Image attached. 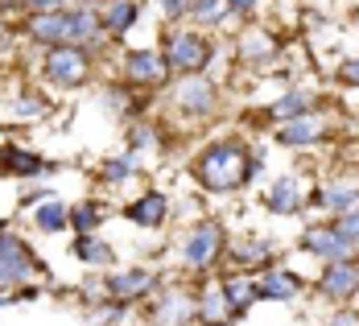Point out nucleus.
Returning <instances> with one entry per match:
<instances>
[{
  "mask_svg": "<svg viewBox=\"0 0 359 326\" xmlns=\"http://www.w3.org/2000/svg\"><path fill=\"white\" fill-rule=\"evenodd\" d=\"M334 231H339L347 244H355V240H359V215H347L343 223H339V227H334Z\"/></svg>",
  "mask_w": 359,
  "mask_h": 326,
  "instance_id": "nucleus-27",
  "label": "nucleus"
},
{
  "mask_svg": "<svg viewBox=\"0 0 359 326\" xmlns=\"http://www.w3.org/2000/svg\"><path fill=\"white\" fill-rule=\"evenodd\" d=\"M133 21H137V4H133V0H111L108 4V29L120 34V29H128Z\"/></svg>",
  "mask_w": 359,
  "mask_h": 326,
  "instance_id": "nucleus-14",
  "label": "nucleus"
},
{
  "mask_svg": "<svg viewBox=\"0 0 359 326\" xmlns=\"http://www.w3.org/2000/svg\"><path fill=\"white\" fill-rule=\"evenodd\" d=\"M137 174V157L128 153V157H116V161H108L104 165V178L108 182H124V178H133Z\"/></svg>",
  "mask_w": 359,
  "mask_h": 326,
  "instance_id": "nucleus-21",
  "label": "nucleus"
},
{
  "mask_svg": "<svg viewBox=\"0 0 359 326\" xmlns=\"http://www.w3.org/2000/svg\"><path fill=\"white\" fill-rule=\"evenodd\" d=\"M318 133H323L318 116H297V120H289L281 128V141L285 145H310V141H318Z\"/></svg>",
  "mask_w": 359,
  "mask_h": 326,
  "instance_id": "nucleus-8",
  "label": "nucleus"
},
{
  "mask_svg": "<svg viewBox=\"0 0 359 326\" xmlns=\"http://www.w3.org/2000/svg\"><path fill=\"white\" fill-rule=\"evenodd\" d=\"M297 293V277H289V273H269L260 285H256V297H293Z\"/></svg>",
  "mask_w": 359,
  "mask_h": 326,
  "instance_id": "nucleus-13",
  "label": "nucleus"
},
{
  "mask_svg": "<svg viewBox=\"0 0 359 326\" xmlns=\"http://www.w3.org/2000/svg\"><path fill=\"white\" fill-rule=\"evenodd\" d=\"M46 71H50V79H58V83L74 87V83H83V74H87V58L67 46V50H54V54L46 58Z\"/></svg>",
  "mask_w": 359,
  "mask_h": 326,
  "instance_id": "nucleus-3",
  "label": "nucleus"
},
{
  "mask_svg": "<svg viewBox=\"0 0 359 326\" xmlns=\"http://www.w3.org/2000/svg\"><path fill=\"white\" fill-rule=\"evenodd\" d=\"M190 13L198 21H219L223 17V0H190Z\"/></svg>",
  "mask_w": 359,
  "mask_h": 326,
  "instance_id": "nucleus-25",
  "label": "nucleus"
},
{
  "mask_svg": "<svg viewBox=\"0 0 359 326\" xmlns=\"http://www.w3.org/2000/svg\"><path fill=\"white\" fill-rule=\"evenodd\" d=\"M306 248L318 252V256H326V260H343V256L351 252V244H347L339 231H326V227H314V231L306 236Z\"/></svg>",
  "mask_w": 359,
  "mask_h": 326,
  "instance_id": "nucleus-6",
  "label": "nucleus"
},
{
  "mask_svg": "<svg viewBox=\"0 0 359 326\" xmlns=\"http://www.w3.org/2000/svg\"><path fill=\"white\" fill-rule=\"evenodd\" d=\"M330 326H359V314H339Z\"/></svg>",
  "mask_w": 359,
  "mask_h": 326,
  "instance_id": "nucleus-34",
  "label": "nucleus"
},
{
  "mask_svg": "<svg viewBox=\"0 0 359 326\" xmlns=\"http://www.w3.org/2000/svg\"><path fill=\"white\" fill-rule=\"evenodd\" d=\"M91 223H95V207H79V211H74V227H79V231H87Z\"/></svg>",
  "mask_w": 359,
  "mask_h": 326,
  "instance_id": "nucleus-29",
  "label": "nucleus"
},
{
  "mask_svg": "<svg viewBox=\"0 0 359 326\" xmlns=\"http://www.w3.org/2000/svg\"><path fill=\"white\" fill-rule=\"evenodd\" d=\"M219 227L215 223H203V227H194L190 231V240H186V260L190 264H198V269H207L211 260H215V252H219Z\"/></svg>",
  "mask_w": 359,
  "mask_h": 326,
  "instance_id": "nucleus-4",
  "label": "nucleus"
},
{
  "mask_svg": "<svg viewBox=\"0 0 359 326\" xmlns=\"http://www.w3.org/2000/svg\"><path fill=\"white\" fill-rule=\"evenodd\" d=\"M4 161L13 165V174H46V165H41L37 157H29V153H21V149H8Z\"/></svg>",
  "mask_w": 359,
  "mask_h": 326,
  "instance_id": "nucleus-19",
  "label": "nucleus"
},
{
  "mask_svg": "<svg viewBox=\"0 0 359 326\" xmlns=\"http://www.w3.org/2000/svg\"><path fill=\"white\" fill-rule=\"evenodd\" d=\"M186 314H190V301H186V297H170V301L157 310V318H161V322H170V326H178Z\"/></svg>",
  "mask_w": 359,
  "mask_h": 326,
  "instance_id": "nucleus-23",
  "label": "nucleus"
},
{
  "mask_svg": "<svg viewBox=\"0 0 359 326\" xmlns=\"http://www.w3.org/2000/svg\"><path fill=\"white\" fill-rule=\"evenodd\" d=\"M149 273H116L111 277V293H144L149 290Z\"/></svg>",
  "mask_w": 359,
  "mask_h": 326,
  "instance_id": "nucleus-16",
  "label": "nucleus"
},
{
  "mask_svg": "<svg viewBox=\"0 0 359 326\" xmlns=\"http://www.w3.org/2000/svg\"><path fill=\"white\" fill-rule=\"evenodd\" d=\"M203 58H207V41L198 34H178L170 41V54H165V62L178 67V71H198Z\"/></svg>",
  "mask_w": 359,
  "mask_h": 326,
  "instance_id": "nucleus-2",
  "label": "nucleus"
},
{
  "mask_svg": "<svg viewBox=\"0 0 359 326\" xmlns=\"http://www.w3.org/2000/svg\"><path fill=\"white\" fill-rule=\"evenodd\" d=\"M343 79H347V83H359V58H351V62L343 67Z\"/></svg>",
  "mask_w": 359,
  "mask_h": 326,
  "instance_id": "nucleus-33",
  "label": "nucleus"
},
{
  "mask_svg": "<svg viewBox=\"0 0 359 326\" xmlns=\"http://www.w3.org/2000/svg\"><path fill=\"white\" fill-rule=\"evenodd\" d=\"M161 71H165V67H161L157 54H128V74H133V79H157Z\"/></svg>",
  "mask_w": 359,
  "mask_h": 326,
  "instance_id": "nucleus-15",
  "label": "nucleus"
},
{
  "mask_svg": "<svg viewBox=\"0 0 359 326\" xmlns=\"http://www.w3.org/2000/svg\"><path fill=\"white\" fill-rule=\"evenodd\" d=\"M355 203H359L355 190H326L323 194V207H330V211H351Z\"/></svg>",
  "mask_w": 359,
  "mask_h": 326,
  "instance_id": "nucleus-24",
  "label": "nucleus"
},
{
  "mask_svg": "<svg viewBox=\"0 0 359 326\" xmlns=\"http://www.w3.org/2000/svg\"><path fill=\"white\" fill-rule=\"evenodd\" d=\"M178 104L186 111H211L215 91H211V83H207V79H186V83L178 87Z\"/></svg>",
  "mask_w": 359,
  "mask_h": 326,
  "instance_id": "nucleus-7",
  "label": "nucleus"
},
{
  "mask_svg": "<svg viewBox=\"0 0 359 326\" xmlns=\"http://www.w3.org/2000/svg\"><path fill=\"white\" fill-rule=\"evenodd\" d=\"M252 4H256V0H231V8H236V13H244V8H252Z\"/></svg>",
  "mask_w": 359,
  "mask_h": 326,
  "instance_id": "nucleus-35",
  "label": "nucleus"
},
{
  "mask_svg": "<svg viewBox=\"0 0 359 326\" xmlns=\"http://www.w3.org/2000/svg\"><path fill=\"white\" fill-rule=\"evenodd\" d=\"M8 301H13V297H8V293H0V306H8Z\"/></svg>",
  "mask_w": 359,
  "mask_h": 326,
  "instance_id": "nucleus-36",
  "label": "nucleus"
},
{
  "mask_svg": "<svg viewBox=\"0 0 359 326\" xmlns=\"http://www.w3.org/2000/svg\"><path fill=\"white\" fill-rule=\"evenodd\" d=\"M269 50H273L269 41H260V34H252V41H248V54H252V58H256V54H269Z\"/></svg>",
  "mask_w": 359,
  "mask_h": 326,
  "instance_id": "nucleus-32",
  "label": "nucleus"
},
{
  "mask_svg": "<svg viewBox=\"0 0 359 326\" xmlns=\"http://www.w3.org/2000/svg\"><path fill=\"white\" fill-rule=\"evenodd\" d=\"M0 37H4V25H0Z\"/></svg>",
  "mask_w": 359,
  "mask_h": 326,
  "instance_id": "nucleus-37",
  "label": "nucleus"
},
{
  "mask_svg": "<svg viewBox=\"0 0 359 326\" xmlns=\"http://www.w3.org/2000/svg\"><path fill=\"white\" fill-rule=\"evenodd\" d=\"M58 4H67V0H29V8H37V13H58Z\"/></svg>",
  "mask_w": 359,
  "mask_h": 326,
  "instance_id": "nucleus-30",
  "label": "nucleus"
},
{
  "mask_svg": "<svg viewBox=\"0 0 359 326\" xmlns=\"http://www.w3.org/2000/svg\"><path fill=\"white\" fill-rule=\"evenodd\" d=\"M37 227H46V231L67 227V203H46V207H37Z\"/></svg>",
  "mask_w": 359,
  "mask_h": 326,
  "instance_id": "nucleus-17",
  "label": "nucleus"
},
{
  "mask_svg": "<svg viewBox=\"0 0 359 326\" xmlns=\"http://www.w3.org/2000/svg\"><path fill=\"white\" fill-rule=\"evenodd\" d=\"M198 178L211 190H231L248 178V161H244V149L240 145H211L198 157Z\"/></svg>",
  "mask_w": 359,
  "mask_h": 326,
  "instance_id": "nucleus-1",
  "label": "nucleus"
},
{
  "mask_svg": "<svg viewBox=\"0 0 359 326\" xmlns=\"http://www.w3.org/2000/svg\"><path fill=\"white\" fill-rule=\"evenodd\" d=\"M269 207L277 211V215H293L297 207H302V190H297V182L285 178L273 186V194H269Z\"/></svg>",
  "mask_w": 359,
  "mask_h": 326,
  "instance_id": "nucleus-11",
  "label": "nucleus"
},
{
  "mask_svg": "<svg viewBox=\"0 0 359 326\" xmlns=\"http://www.w3.org/2000/svg\"><path fill=\"white\" fill-rule=\"evenodd\" d=\"M29 37L34 41H62L67 37V17L62 13H37L29 21Z\"/></svg>",
  "mask_w": 359,
  "mask_h": 326,
  "instance_id": "nucleus-9",
  "label": "nucleus"
},
{
  "mask_svg": "<svg viewBox=\"0 0 359 326\" xmlns=\"http://www.w3.org/2000/svg\"><path fill=\"white\" fill-rule=\"evenodd\" d=\"M79 256L91 260V264H111V248L100 244V240H91V236H79Z\"/></svg>",
  "mask_w": 359,
  "mask_h": 326,
  "instance_id": "nucleus-18",
  "label": "nucleus"
},
{
  "mask_svg": "<svg viewBox=\"0 0 359 326\" xmlns=\"http://www.w3.org/2000/svg\"><path fill=\"white\" fill-rule=\"evenodd\" d=\"M355 290H359V269L355 264L334 260V264L323 273V293H330V297H351Z\"/></svg>",
  "mask_w": 359,
  "mask_h": 326,
  "instance_id": "nucleus-5",
  "label": "nucleus"
},
{
  "mask_svg": "<svg viewBox=\"0 0 359 326\" xmlns=\"http://www.w3.org/2000/svg\"><path fill=\"white\" fill-rule=\"evenodd\" d=\"M46 104L37 100V95H25V100H17V116H41Z\"/></svg>",
  "mask_w": 359,
  "mask_h": 326,
  "instance_id": "nucleus-28",
  "label": "nucleus"
},
{
  "mask_svg": "<svg viewBox=\"0 0 359 326\" xmlns=\"http://www.w3.org/2000/svg\"><path fill=\"white\" fill-rule=\"evenodd\" d=\"M128 219H133V223H144V227L161 223V219H165V198H161V194H144L141 203L128 207Z\"/></svg>",
  "mask_w": 359,
  "mask_h": 326,
  "instance_id": "nucleus-12",
  "label": "nucleus"
},
{
  "mask_svg": "<svg viewBox=\"0 0 359 326\" xmlns=\"http://www.w3.org/2000/svg\"><path fill=\"white\" fill-rule=\"evenodd\" d=\"M306 108H310V95L306 91H297V95H285L281 104H273V116H306Z\"/></svg>",
  "mask_w": 359,
  "mask_h": 326,
  "instance_id": "nucleus-20",
  "label": "nucleus"
},
{
  "mask_svg": "<svg viewBox=\"0 0 359 326\" xmlns=\"http://www.w3.org/2000/svg\"><path fill=\"white\" fill-rule=\"evenodd\" d=\"M252 297H256V285L240 281V277L227 281V306H240V310H244V306H252Z\"/></svg>",
  "mask_w": 359,
  "mask_h": 326,
  "instance_id": "nucleus-22",
  "label": "nucleus"
},
{
  "mask_svg": "<svg viewBox=\"0 0 359 326\" xmlns=\"http://www.w3.org/2000/svg\"><path fill=\"white\" fill-rule=\"evenodd\" d=\"M203 318H211V322H215V318H223V297H219L215 290L203 297Z\"/></svg>",
  "mask_w": 359,
  "mask_h": 326,
  "instance_id": "nucleus-26",
  "label": "nucleus"
},
{
  "mask_svg": "<svg viewBox=\"0 0 359 326\" xmlns=\"http://www.w3.org/2000/svg\"><path fill=\"white\" fill-rule=\"evenodd\" d=\"M161 13L165 17H178V13H186V0H161Z\"/></svg>",
  "mask_w": 359,
  "mask_h": 326,
  "instance_id": "nucleus-31",
  "label": "nucleus"
},
{
  "mask_svg": "<svg viewBox=\"0 0 359 326\" xmlns=\"http://www.w3.org/2000/svg\"><path fill=\"white\" fill-rule=\"evenodd\" d=\"M67 37H71V41H100V17H95L91 8L71 13V17H67Z\"/></svg>",
  "mask_w": 359,
  "mask_h": 326,
  "instance_id": "nucleus-10",
  "label": "nucleus"
}]
</instances>
